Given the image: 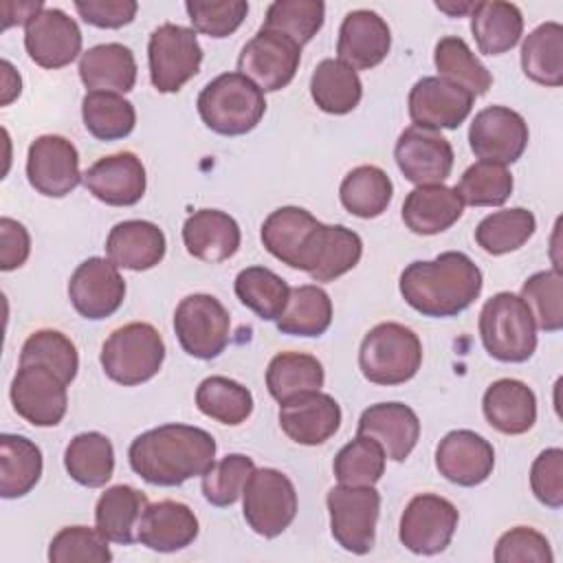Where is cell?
<instances>
[{
	"instance_id": "6da1fadb",
	"label": "cell",
	"mask_w": 563,
	"mask_h": 563,
	"mask_svg": "<svg viewBox=\"0 0 563 563\" xmlns=\"http://www.w3.org/2000/svg\"><path fill=\"white\" fill-rule=\"evenodd\" d=\"M216 440L209 431L169 422L136 435L128 449L132 471L154 486H180L202 477L216 462Z\"/></svg>"
},
{
	"instance_id": "7a4b0ae2",
	"label": "cell",
	"mask_w": 563,
	"mask_h": 563,
	"mask_svg": "<svg viewBox=\"0 0 563 563\" xmlns=\"http://www.w3.org/2000/svg\"><path fill=\"white\" fill-rule=\"evenodd\" d=\"M484 277L477 264L460 251H444L431 262H411L400 273L402 299L424 317H455L482 292Z\"/></svg>"
},
{
	"instance_id": "3957f363",
	"label": "cell",
	"mask_w": 563,
	"mask_h": 563,
	"mask_svg": "<svg viewBox=\"0 0 563 563\" xmlns=\"http://www.w3.org/2000/svg\"><path fill=\"white\" fill-rule=\"evenodd\" d=\"M202 123L222 136H240L257 128L266 112L264 92L242 73L211 79L196 101Z\"/></svg>"
},
{
	"instance_id": "277c9868",
	"label": "cell",
	"mask_w": 563,
	"mask_h": 563,
	"mask_svg": "<svg viewBox=\"0 0 563 563\" xmlns=\"http://www.w3.org/2000/svg\"><path fill=\"white\" fill-rule=\"evenodd\" d=\"M422 363V343L402 323L385 321L374 325L361 341L358 367L374 385H402L411 380Z\"/></svg>"
},
{
	"instance_id": "5b68a950",
	"label": "cell",
	"mask_w": 563,
	"mask_h": 563,
	"mask_svg": "<svg viewBox=\"0 0 563 563\" xmlns=\"http://www.w3.org/2000/svg\"><path fill=\"white\" fill-rule=\"evenodd\" d=\"M330 224L301 207H279L262 224V244L282 264L312 275L321 262Z\"/></svg>"
},
{
	"instance_id": "8992f818",
	"label": "cell",
	"mask_w": 563,
	"mask_h": 563,
	"mask_svg": "<svg viewBox=\"0 0 563 563\" xmlns=\"http://www.w3.org/2000/svg\"><path fill=\"white\" fill-rule=\"evenodd\" d=\"M479 339L501 363H523L537 350V325L526 301L515 292L493 295L479 310Z\"/></svg>"
},
{
	"instance_id": "52a82bcc",
	"label": "cell",
	"mask_w": 563,
	"mask_h": 563,
	"mask_svg": "<svg viewBox=\"0 0 563 563\" xmlns=\"http://www.w3.org/2000/svg\"><path fill=\"white\" fill-rule=\"evenodd\" d=\"M99 361L110 380L134 387L158 374L165 361V343L152 323L132 321L103 341Z\"/></svg>"
},
{
	"instance_id": "ba28073f",
	"label": "cell",
	"mask_w": 563,
	"mask_h": 563,
	"mask_svg": "<svg viewBox=\"0 0 563 563\" xmlns=\"http://www.w3.org/2000/svg\"><path fill=\"white\" fill-rule=\"evenodd\" d=\"M242 510L255 534L273 539L282 534L297 515L295 484L277 468H255L242 490Z\"/></svg>"
},
{
	"instance_id": "9c48e42d",
	"label": "cell",
	"mask_w": 563,
	"mask_h": 563,
	"mask_svg": "<svg viewBox=\"0 0 563 563\" xmlns=\"http://www.w3.org/2000/svg\"><path fill=\"white\" fill-rule=\"evenodd\" d=\"M325 504L334 541L352 554H367L376 541V521L380 515L378 490L374 486L339 484L328 490Z\"/></svg>"
},
{
	"instance_id": "30bf717a",
	"label": "cell",
	"mask_w": 563,
	"mask_h": 563,
	"mask_svg": "<svg viewBox=\"0 0 563 563\" xmlns=\"http://www.w3.org/2000/svg\"><path fill=\"white\" fill-rule=\"evenodd\" d=\"M150 79L158 92H178L202 64V46L189 26L165 22L156 26L147 42Z\"/></svg>"
},
{
	"instance_id": "8fae6325",
	"label": "cell",
	"mask_w": 563,
	"mask_h": 563,
	"mask_svg": "<svg viewBox=\"0 0 563 563\" xmlns=\"http://www.w3.org/2000/svg\"><path fill=\"white\" fill-rule=\"evenodd\" d=\"M174 332L189 356L211 361L220 356L229 343L231 317L213 295L194 292L176 306Z\"/></svg>"
},
{
	"instance_id": "7c38bea8",
	"label": "cell",
	"mask_w": 563,
	"mask_h": 563,
	"mask_svg": "<svg viewBox=\"0 0 563 563\" xmlns=\"http://www.w3.org/2000/svg\"><path fill=\"white\" fill-rule=\"evenodd\" d=\"M457 508L433 493L416 495L402 510L398 539L413 554H440L449 548L457 528Z\"/></svg>"
},
{
	"instance_id": "4fadbf2b",
	"label": "cell",
	"mask_w": 563,
	"mask_h": 563,
	"mask_svg": "<svg viewBox=\"0 0 563 563\" xmlns=\"http://www.w3.org/2000/svg\"><path fill=\"white\" fill-rule=\"evenodd\" d=\"M301 62V46L290 37L260 29L238 57V73L249 77L262 92L286 88Z\"/></svg>"
},
{
	"instance_id": "5bb4252c",
	"label": "cell",
	"mask_w": 563,
	"mask_h": 563,
	"mask_svg": "<svg viewBox=\"0 0 563 563\" xmlns=\"http://www.w3.org/2000/svg\"><path fill=\"white\" fill-rule=\"evenodd\" d=\"M13 409L33 427H55L68 409L66 383L44 365H20L9 389Z\"/></svg>"
},
{
	"instance_id": "9a60e30c",
	"label": "cell",
	"mask_w": 563,
	"mask_h": 563,
	"mask_svg": "<svg viewBox=\"0 0 563 563\" xmlns=\"http://www.w3.org/2000/svg\"><path fill=\"white\" fill-rule=\"evenodd\" d=\"M26 178L31 187L48 198L68 196L81 180L79 152L59 134H42L29 145Z\"/></svg>"
},
{
	"instance_id": "2e32d148",
	"label": "cell",
	"mask_w": 563,
	"mask_h": 563,
	"mask_svg": "<svg viewBox=\"0 0 563 563\" xmlns=\"http://www.w3.org/2000/svg\"><path fill=\"white\" fill-rule=\"evenodd\" d=\"M528 123L526 119L506 108L488 106L475 114L468 128V145L479 161L515 163L528 147Z\"/></svg>"
},
{
	"instance_id": "e0dca14e",
	"label": "cell",
	"mask_w": 563,
	"mask_h": 563,
	"mask_svg": "<svg viewBox=\"0 0 563 563\" xmlns=\"http://www.w3.org/2000/svg\"><path fill=\"white\" fill-rule=\"evenodd\" d=\"M68 297L73 308L90 321L114 314L125 299V279L110 260H84L68 282Z\"/></svg>"
},
{
	"instance_id": "ac0fdd59",
	"label": "cell",
	"mask_w": 563,
	"mask_h": 563,
	"mask_svg": "<svg viewBox=\"0 0 563 563\" xmlns=\"http://www.w3.org/2000/svg\"><path fill=\"white\" fill-rule=\"evenodd\" d=\"M394 158L402 176L413 185H442L453 169V147L435 130L407 128L394 145Z\"/></svg>"
},
{
	"instance_id": "d6986e66",
	"label": "cell",
	"mask_w": 563,
	"mask_h": 563,
	"mask_svg": "<svg viewBox=\"0 0 563 563\" xmlns=\"http://www.w3.org/2000/svg\"><path fill=\"white\" fill-rule=\"evenodd\" d=\"M24 48L37 66L64 68L81 53V31L62 9L44 7L24 26Z\"/></svg>"
},
{
	"instance_id": "ffe728a7",
	"label": "cell",
	"mask_w": 563,
	"mask_h": 563,
	"mask_svg": "<svg viewBox=\"0 0 563 563\" xmlns=\"http://www.w3.org/2000/svg\"><path fill=\"white\" fill-rule=\"evenodd\" d=\"M475 97L464 88L442 79L422 77L409 90V117L416 128L455 130L473 110Z\"/></svg>"
},
{
	"instance_id": "44dd1931",
	"label": "cell",
	"mask_w": 563,
	"mask_h": 563,
	"mask_svg": "<svg viewBox=\"0 0 563 563\" xmlns=\"http://www.w3.org/2000/svg\"><path fill=\"white\" fill-rule=\"evenodd\" d=\"M435 468L444 479L457 486H477L495 468L493 444L471 429L449 431L435 449Z\"/></svg>"
},
{
	"instance_id": "7402d4cb",
	"label": "cell",
	"mask_w": 563,
	"mask_h": 563,
	"mask_svg": "<svg viewBox=\"0 0 563 563\" xmlns=\"http://www.w3.org/2000/svg\"><path fill=\"white\" fill-rule=\"evenodd\" d=\"M86 189L110 207H132L145 194V167L132 152H117L99 158L84 172Z\"/></svg>"
},
{
	"instance_id": "603a6c76",
	"label": "cell",
	"mask_w": 563,
	"mask_h": 563,
	"mask_svg": "<svg viewBox=\"0 0 563 563\" xmlns=\"http://www.w3.org/2000/svg\"><path fill=\"white\" fill-rule=\"evenodd\" d=\"M279 427L297 444L317 446L341 427L339 402L323 391H308L279 405Z\"/></svg>"
},
{
	"instance_id": "cb8c5ba5",
	"label": "cell",
	"mask_w": 563,
	"mask_h": 563,
	"mask_svg": "<svg viewBox=\"0 0 563 563\" xmlns=\"http://www.w3.org/2000/svg\"><path fill=\"white\" fill-rule=\"evenodd\" d=\"M391 48V31L387 22L369 9L350 11L339 26L336 55L354 70L378 66Z\"/></svg>"
},
{
	"instance_id": "d4e9b609",
	"label": "cell",
	"mask_w": 563,
	"mask_h": 563,
	"mask_svg": "<svg viewBox=\"0 0 563 563\" xmlns=\"http://www.w3.org/2000/svg\"><path fill=\"white\" fill-rule=\"evenodd\" d=\"M356 435L374 438L389 460L402 462L420 438V420L405 402H376L361 413Z\"/></svg>"
},
{
	"instance_id": "484cf974",
	"label": "cell",
	"mask_w": 563,
	"mask_h": 563,
	"mask_svg": "<svg viewBox=\"0 0 563 563\" xmlns=\"http://www.w3.org/2000/svg\"><path fill=\"white\" fill-rule=\"evenodd\" d=\"M198 537V519L194 510L174 499L147 504L139 528L136 541L154 552H178L194 543Z\"/></svg>"
},
{
	"instance_id": "4316f807",
	"label": "cell",
	"mask_w": 563,
	"mask_h": 563,
	"mask_svg": "<svg viewBox=\"0 0 563 563\" xmlns=\"http://www.w3.org/2000/svg\"><path fill=\"white\" fill-rule=\"evenodd\" d=\"M183 242L189 255L207 264H220L240 249L238 222L220 209H198L183 224Z\"/></svg>"
},
{
	"instance_id": "83f0119b",
	"label": "cell",
	"mask_w": 563,
	"mask_h": 563,
	"mask_svg": "<svg viewBox=\"0 0 563 563\" xmlns=\"http://www.w3.org/2000/svg\"><path fill=\"white\" fill-rule=\"evenodd\" d=\"M165 233L147 220L117 222L106 240L108 260L128 271H150L165 257Z\"/></svg>"
},
{
	"instance_id": "f1b7e54d",
	"label": "cell",
	"mask_w": 563,
	"mask_h": 563,
	"mask_svg": "<svg viewBox=\"0 0 563 563\" xmlns=\"http://www.w3.org/2000/svg\"><path fill=\"white\" fill-rule=\"evenodd\" d=\"M482 411L499 433L521 435L537 422V396L523 380L499 378L486 387Z\"/></svg>"
},
{
	"instance_id": "f546056e",
	"label": "cell",
	"mask_w": 563,
	"mask_h": 563,
	"mask_svg": "<svg viewBox=\"0 0 563 563\" xmlns=\"http://www.w3.org/2000/svg\"><path fill=\"white\" fill-rule=\"evenodd\" d=\"M464 213V202L453 187L416 185L402 202V222L411 233L435 235L451 229Z\"/></svg>"
},
{
	"instance_id": "4dcf8cb0",
	"label": "cell",
	"mask_w": 563,
	"mask_h": 563,
	"mask_svg": "<svg viewBox=\"0 0 563 563\" xmlns=\"http://www.w3.org/2000/svg\"><path fill=\"white\" fill-rule=\"evenodd\" d=\"M79 79L90 90L130 92L136 84L134 53L119 44H97L79 57Z\"/></svg>"
},
{
	"instance_id": "1f68e13d",
	"label": "cell",
	"mask_w": 563,
	"mask_h": 563,
	"mask_svg": "<svg viewBox=\"0 0 563 563\" xmlns=\"http://www.w3.org/2000/svg\"><path fill=\"white\" fill-rule=\"evenodd\" d=\"M147 495L134 486L117 484L106 488L95 506V528L112 543L130 545L136 541L139 521L147 508Z\"/></svg>"
},
{
	"instance_id": "d6a6232c",
	"label": "cell",
	"mask_w": 563,
	"mask_h": 563,
	"mask_svg": "<svg viewBox=\"0 0 563 563\" xmlns=\"http://www.w3.org/2000/svg\"><path fill=\"white\" fill-rule=\"evenodd\" d=\"M471 31L479 53L501 55L515 48L521 40L523 15L512 2H475L471 11Z\"/></svg>"
},
{
	"instance_id": "836d02e7",
	"label": "cell",
	"mask_w": 563,
	"mask_h": 563,
	"mask_svg": "<svg viewBox=\"0 0 563 563\" xmlns=\"http://www.w3.org/2000/svg\"><path fill=\"white\" fill-rule=\"evenodd\" d=\"M40 446L15 433L0 435V495L4 499L24 497L42 477Z\"/></svg>"
},
{
	"instance_id": "e575fe53",
	"label": "cell",
	"mask_w": 563,
	"mask_h": 563,
	"mask_svg": "<svg viewBox=\"0 0 563 563\" xmlns=\"http://www.w3.org/2000/svg\"><path fill=\"white\" fill-rule=\"evenodd\" d=\"M310 95L319 110L328 114H347L361 103L363 84L352 66L328 57L312 70Z\"/></svg>"
},
{
	"instance_id": "d590c367",
	"label": "cell",
	"mask_w": 563,
	"mask_h": 563,
	"mask_svg": "<svg viewBox=\"0 0 563 563\" xmlns=\"http://www.w3.org/2000/svg\"><path fill=\"white\" fill-rule=\"evenodd\" d=\"M325 372L317 356L303 352H279L266 367L268 394L282 405L295 396L319 391L323 387Z\"/></svg>"
},
{
	"instance_id": "8d00e7d4",
	"label": "cell",
	"mask_w": 563,
	"mask_h": 563,
	"mask_svg": "<svg viewBox=\"0 0 563 563\" xmlns=\"http://www.w3.org/2000/svg\"><path fill=\"white\" fill-rule=\"evenodd\" d=\"M521 68L534 84L559 88L563 84V26L543 22L521 44Z\"/></svg>"
},
{
	"instance_id": "74e56055",
	"label": "cell",
	"mask_w": 563,
	"mask_h": 563,
	"mask_svg": "<svg viewBox=\"0 0 563 563\" xmlns=\"http://www.w3.org/2000/svg\"><path fill=\"white\" fill-rule=\"evenodd\" d=\"M66 473L86 488H101L110 482L114 471L112 442L99 431L75 435L64 451Z\"/></svg>"
},
{
	"instance_id": "f35d334b",
	"label": "cell",
	"mask_w": 563,
	"mask_h": 563,
	"mask_svg": "<svg viewBox=\"0 0 563 563\" xmlns=\"http://www.w3.org/2000/svg\"><path fill=\"white\" fill-rule=\"evenodd\" d=\"M332 323V299L314 284L290 288L288 303L277 319V330L290 336H321Z\"/></svg>"
},
{
	"instance_id": "ab89813d",
	"label": "cell",
	"mask_w": 563,
	"mask_h": 563,
	"mask_svg": "<svg viewBox=\"0 0 563 563\" xmlns=\"http://www.w3.org/2000/svg\"><path fill=\"white\" fill-rule=\"evenodd\" d=\"M394 183L376 165H358L345 174L339 187L341 205L356 218H378L391 202Z\"/></svg>"
},
{
	"instance_id": "60d3db41",
	"label": "cell",
	"mask_w": 563,
	"mask_h": 563,
	"mask_svg": "<svg viewBox=\"0 0 563 563\" xmlns=\"http://www.w3.org/2000/svg\"><path fill=\"white\" fill-rule=\"evenodd\" d=\"M433 64L438 68V77L464 88L473 97L486 95L493 86V75L488 73V68L457 35H446L435 44Z\"/></svg>"
},
{
	"instance_id": "b9f144b4",
	"label": "cell",
	"mask_w": 563,
	"mask_h": 563,
	"mask_svg": "<svg viewBox=\"0 0 563 563\" xmlns=\"http://www.w3.org/2000/svg\"><path fill=\"white\" fill-rule=\"evenodd\" d=\"M81 119L95 139L119 141L134 130L136 110L119 92L90 90L81 99Z\"/></svg>"
},
{
	"instance_id": "7bdbcfd3",
	"label": "cell",
	"mask_w": 563,
	"mask_h": 563,
	"mask_svg": "<svg viewBox=\"0 0 563 563\" xmlns=\"http://www.w3.org/2000/svg\"><path fill=\"white\" fill-rule=\"evenodd\" d=\"M537 218L526 207L501 209L486 216L475 229V242L488 255H506L521 249L534 233Z\"/></svg>"
},
{
	"instance_id": "ee69618b",
	"label": "cell",
	"mask_w": 563,
	"mask_h": 563,
	"mask_svg": "<svg viewBox=\"0 0 563 563\" xmlns=\"http://www.w3.org/2000/svg\"><path fill=\"white\" fill-rule=\"evenodd\" d=\"M233 288L238 299L264 321H277L290 297V286L266 266L242 268Z\"/></svg>"
},
{
	"instance_id": "f6af8a7d",
	"label": "cell",
	"mask_w": 563,
	"mask_h": 563,
	"mask_svg": "<svg viewBox=\"0 0 563 563\" xmlns=\"http://www.w3.org/2000/svg\"><path fill=\"white\" fill-rule=\"evenodd\" d=\"M196 407L222 424H242L253 411L251 391L227 376H207L196 389Z\"/></svg>"
},
{
	"instance_id": "bcb514c9",
	"label": "cell",
	"mask_w": 563,
	"mask_h": 563,
	"mask_svg": "<svg viewBox=\"0 0 563 563\" xmlns=\"http://www.w3.org/2000/svg\"><path fill=\"white\" fill-rule=\"evenodd\" d=\"M44 365L55 372L66 385H70L79 369V354L75 343L59 330H35L29 334L20 350V365Z\"/></svg>"
},
{
	"instance_id": "7dc6e473",
	"label": "cell",
	"mask_w": 563,
	"mask_h": 563,
	"mask_svg": "<svg viewBox=\"0 0 563 563\" xmlns=\"http://www.w3.org/2000/svg\"><path fill=\"white\" fill-rule=\"evenodd\" d=\"M323 18L325 4L321 0H275L266 9L262 29L282 33L303 46L319 33Z\"/></svg>"
},
{
	"instance_id": "c3c4849f",
	"label": "cell",
	"mask_w": 563,
	"mask_h": 563,
	"mask_svg": "<svg viewBox=\"0 0 563 563\" xmlns=\"http://www.w3.org/2000/svg\"><path fill=\"white\" fill-rule=\"evenodd\" d=\"M512 174L506 165L493 161H477L462 174L453 187L464 205L471 207H499L512 194Z\"/></svg>"
},
{
	"instance_id": "681fc988",
	"label": "cell",
	"mask_w": 563,
	"mask_h": 563,
	"mask_svg": "<svg viewBox=\"0 0 563 563\" xmlns=\"http://www.w3.org/2000/svg\"><path fill=\"white\" fill-rule=\"evenodd\" d=\"M385 451L367 435H356L352 442L341 446L334 457L332 471L339 484L345 486H374L385 473Z\"/></svg>"
},
{
	"instance_id": "f907efd6",
	"label": "cell",
	"mask_w": 563,
	"mask_h": 563,
	"mask_svg": "<svg viewBox=\"0 0 563 563\" xmlns=\"http://www.w3.org/2000/svg\"><path fill=\"white\" fill-rule=\"evenodd\" d=\"M519 297L530 308L539 330L559 332L563 328V277L559 268L530 275L523 282Z\"/></svg>"
},
{
	"instance_id": "816d5d0a",
	"label": "cell",
	"mask_w": 563,
	"mask_h": 563,
	"mask_svg": "<svg viewBox=\"0 0 563 563\" xmlns=\"http://www.w3.org/2000/svg\"><path fill=\"white\" fill-rule=\"evenodd\" d=\"M51 563H110L112 552L108 539L88 526L62 528L48 545Z\"/></svg>"
},
{
	"instance_id": "f5cc1de1",
	"label": "cell",
	"mask_w": 563,
	"mask_h": 563,
	"mask_svg": "<svg viewBox=\"0 0 563 563\" xmlns=\"http://www.w3.org/2000/svg\"><path fill=\"white\" fill-rule=\"evenodd\" d=\"M253 471V460L242 453H229L220 462H213V466L202 475L205 499L218 508L233 506L240 499Z\"/></svg>"
},
{
	"instance_id": "db71d44e",
	"label": "cell",
	"mask_w": 563,
	"mask_h": 563,
	"mask_svg": "<svg viewBox=\"0 0 563 563\" xmlns=\"http://www.w3.org/2000/svg\"><path fill=\"white\" fill-rule=\"evenodd\" d=\"M185 11L194 31L209 37H229L240 29L249 13V2L244 0H189Z\"/></svg>"
},
{
	"instance_id": "11a10c76",
	"label": "cell",
	"mask_w": 563,
	"mask_h": 563,
	"mask_svg": "<svg viewBox=\"0 0 563 563\" xmlns=\"http://www.w3.org/2000/svg\"><path fill=\"white\" fill-rule=\"evenodd\" d=\"M363 255V240L356 231L343 224H330L328 242L317 271L310 275L314 282H334L352 271Z\"/></svg>"
},
{
	"instance_id": "9f6ffc18",
	"label": "cell",
	"mask_w": 563,
	"mask_h": 563,
	"mask_svg": "<svg viewBox=\"0 0 563 563\" xmlns=\"http://www.w3.org/2000/svg\"><path fill=\"white\" fill-rule=\"evenodd\" d=\"M497 563H552L550 541L534 528L517 526L504 532L495 545Z\"/></svg>"
},
{
	"instance_id": "6f0895ef",
	"label": "cell",
	"mask_w": 563,
	"mask_h": 563,
	"mask_svg": "<svg viewBox=\"0 0 563 563\" xmlns=\"http://www.w3.org/2000/svg\"><path fill=\"white\" fill-rule=\"evenodd\" d=\"M530 488L548 508L563 506V451L559 446L541 451L530 466Z\"/></svg>"
},
{
	"instance_id": "680465c9",
	"label": "cell",
	"mask_w": 563,
	"mask_h": 563,
	"mask_svg": "<svg viewBox=\"0 0 563 563\" xmlns=\"http://www.w3.org/2000/svg\"><path fill=\"white\" fill-rule=\"evenodd\" d=\"M75 11L97 29H121L134 20L139 4L134 0H75Z\"/></svg>"
},
{
	"instance_id": "91938a15",
	"label": "cell",
	"mask_w": 563,
	"mask_h": 563,
	"mask_svg": "<svg viewBox=\"0 0 563 563\" xmlns=\"http://www.w3.org/2000/svg\"><path fill=\"white\" fill-rule=\"evenodd\" d=\"M31 253V238L24 224L13 218L0 220V268L13 271L20 268Z\"/></svg>"
},
{
	"instance_id": "94428289",
	"label": "cell",
	"mask_w": 563,
	"mask_h": 563,
	"mask_svg": "<svg viewBox=\"0 0 563 563\" xmlns=\"http://www.w3.org/2000/svg\"><path fill=\"white\" fill-rule=\"evenodd\" d=\"M42 9H44V2H40V0H35V2H18V4L15 2H4L2 4V15H4L2 29H9L13 24H24L26 26V22L33 15H37Z\"/></svg>"
},
{
	"instance_id": "6125c7cd",
	"label": "cell",
	"mask_w": 563,
	"mask_h": 563,
	"mask_svg": "<svg viewBox=\"0 0 563 563\" xmlns=\"http://www.w3.org/2000/svg\"><path fill=\"white\" fill-rule=\"evenodd\" d=\"M2 99L0 103L2 106H9L15 97H20V90H22V79L20 75L15 73V68L11 66V62L2 59Z\"/></svg>"
},
{
	"instance_id": "be15d7a7",
	"label": "cell",
	"mask_w": 563,
	"mask_h": 563,
	"mask_svg": "<svg viewBox=\"0 0 563 563\" xmlns=\"http://www.w3.org/2000/svg\"><path fill=\"white\" fill-rule=\"evenodd\" d=\"M435 7H438L440 11L453 15V18H460V15H464V13H471L473 7H475V2H457V4H455V2H435Z\"/></svg>"
}]
</instances>
